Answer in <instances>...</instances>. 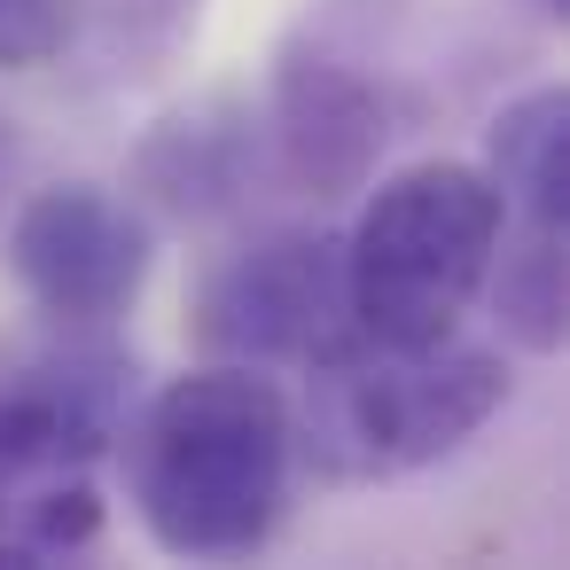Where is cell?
Here are the masks:
<instances>
[{"mask_svg": "<svg viewBox=\"0 0 570 570\" xmlns=\"http://www.w3.org/2000/svg\"><path fill=\"white\" fill-rule=\"evenodd\" d=\"M17 173H24V134H17L9 118H0V196L17 188Z\"/></svg>", "mask_w": 570, "mask_h": 570, "instance_id": "13", "label": "cell"}, {"mask_svg": "<svg viewBox=\"0 0 570 570\" xmlns=\"http://www.w3.org/2000/svg\"><path fill=\"white\" fill-rule=\"evenodd\" d=\"M126 492L141 531L180 562H243L289 515L297 430L258 367L212 360L173 375L126 430Z\"/></svg>", "mask_w": 570, "mask_h": 570, "instance_id": "1", "label": "cell"}, {"mask_svg": "<svg viewBox=\"0 0 570 570\" xmlns=\"http://www.w3.org/2000/svg\"><path fill=\"white\" fill-rule=\"evenodd\" d=\"M274 180V141H266V118L235 95H212V102H188V110H165L134 157H126V188L173 219V227H212V219H235L266 196Z\"/></svg>", "mask_w": 570, "mask_h": 570, "instance_id": "8", "label": "cell"}, {"mask_svg": "<svg viewBox=\"0 0 570 570\" xmlns=\"http://www.w3.org/2000/svg\"><path fill=\"white\" fill-rule=\"evenodd\" d=\"M188 17H196V0H102L95 24H87V32H71V48H87L95 87L149 79V71L173 56V40H180V24H188Z\"/></svg>", "mask_w": 570, "mask_h": 570, "instance_id": "11", "label": "cell"}, {"mask_svg": "<svg viewBox=\"0 0 570 570\" xmlns=\"http://www.w3.org/2000/svg\"><path fill=\"white\" fill-rule=\"evenodd\" d=\"M391 134H399V102H391V79L367 71L360 9L321 0L297 24V40L274 56V102H266L274 180L336 204L375 180Z\"/></svg>", "mask_w": 570, "mask_h": 570, "instance_id": "5", "label": "cell"}, {"mask_svg": "<svg viewBox=\"0 0 570 570\" xmlns=\"http://www.w3.org/2000/svg\"><path fill=\"white\" fill-rule=\"evenodd\" d=\"M484 180L500 188L515 219L570 227V95L562 87H531L500 102V118L484 126Z\"/></svg>", "mask_w": 570, "mask_h": 570, "instance_id": "9", "label": "cell"}, {"mask_svg": "<svg viewBox=\"0 0 570 570\" xmlns=\"http://www.w3.org/2000/svg\"><path fill=\"white\" fill-rule=\"evenodd\" d=\"M134 360L63 344L0 383V570H48L102 539L95 461L126 430Z\"/></svg>", "mask_w": 570, "mask_h": 570, "instance_id": "3", "label": "cell"}, {"mask_svg": "<svg viewBox=\"0 0 570 570\" xmlns=\"http://www.w3.org/2000/svg\"><path fill=\"white\" fill-rule=\"evenodd\" d=\"M188 328L212 360L235 367H289L328 352L352 313H344V243L321 227H266L235 250H219L196 274Z\"/></svg>", "mask_w": 570, "mask_h": 570, "instance_id": "6", "label": "cell"}, {"mask_svg": "<svg viewBox=\"0 0 570 570\" xmlns=\"http://www.w3.org/2000/svg\"><path fill=\"white\" fill-rule=\"evenodd\" d=\"M508 204L484 165H406L344 235V313L367 344H445L484 297Z\"/></svg>", "mask_w": 570, "mask_h": 570, "instance_id": "4", "label": "cell"}, {"mask_svg": "<svg viewBox=\"0 0 570 570\" xmlns=\"http://www.w3.org/2000/svg\"><path fill=\"white\" fill-rule=\"evenodd\" d=\"M79 9L71 0H0V71H40L71 48Z\"/></svg>", "mask_w": 570, "mask_h": 570, "instance_id": "12", "label": "cell"}, {"mask_svg": "<svg viewBox=\"0 0 570 570\" xmlns=\"http://www.w3.org/2000/svg\"><path fill=\"white\" fill-rule=\"evenodd\" d=\"M305 367L313 383L289 430H297V461L321 484H391V476L438 469L508 406V360L453 336L406 352L344 328Z\"/></svg>", "mask_w": 570, "mask_h": 570, "instance_id": "2", "label": "cell"}, {"mask_svg": "<svg viewBox=\"0 0 570 570\" xmlns=\"http://www.w3.org/2000/svg\"><path fill=\"white\" fill-rule=\"evenodd\" d=\"M484 297L492 321L515 352H562L570 336V227L554 219H515L500 227V250L484 266Z\"/></svg>", "mask_w": 570, "mask_h": 570, "instance_id": "10", "label": "cell"}, {"mask_svg": "<svg viewBox=\"0 0 570 570\" xmlns=\"http://www.w3.org/2000/svg\"><path fill=\"white\" fill-rule=\"evenodd\" d=\"M539 9H547V17H570V0H539Z\"/></svg>", "mask_w": 570, "mask_h": 570, "instance_id": "14", "label": "cell"}, {"mask_svg": "<svg viewBox=\"0 0 570 570\" xmlns=\"http://www.w3.org/2000/svg\"><path fill=\"white\" fill-rule=\"evenodd\" d=\"M149 258H157L149 219L95 180H56V188L24 196V212L9 227V266L24 282V297L71 336L134 313Z\"/></svg>", "mask_w": 570, "mask_h": 570, "instance_id": "7", "label": "cell"}]
</instances>
